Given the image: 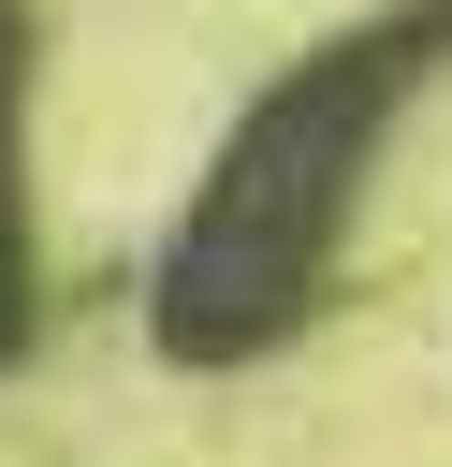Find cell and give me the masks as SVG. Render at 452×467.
Masks as SVG:
<instances>
[{"instance_id":"6da1fadb","label":"cell","mask_w":452,"mask_h":467,"mask_svg":"<svg viewBox=\"0 0 452 467\" xmlns=\"http://www.w3.org/2000/svg\"><path fill=\"white\" fill-rule=\"evenodd\" d=\"M452 73V0H379L350 29H321L233 131L219 161L190 175L175 234H160V277H146V336L160 365H262L306 336L394 131L437 102Z\"/></svg>"},{"instance_id":"7a4b0ae2","label":"cell","mask_w":452,"mask_h":467,"mask_svg":"<svg viewBox=\"0 0 452 467\" xmlns=\"http://www.w3.org/2000/svg\"><path fill=\"white\" fill-rule=\"evenodd\" d=\"M44 321V234H29V15L0 0V365Z\"/></svg>"}]
</instances>
